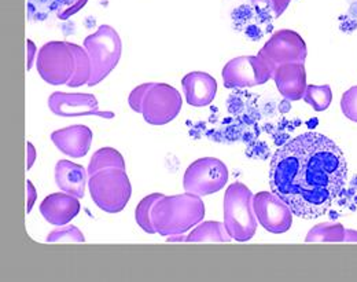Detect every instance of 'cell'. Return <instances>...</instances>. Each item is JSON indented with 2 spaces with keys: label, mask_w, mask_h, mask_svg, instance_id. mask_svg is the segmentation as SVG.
I'll list each match as a JSON object with an SVG mask.
<instances>
[{
  "label": "cell",
  "mask_w": 357,
  "mask_h": 282,
  "mask_svg": "<svg viewBox=\"0 0 357 282\" xmlns=\"http://www.w3.org/2000/svg\"><path fill=\"white\" fill-rule=\"evenodd\" d=\"M50 110L61 117H77V116H99L102 119H113V112L99 110L98 99L92 94H68L54 93L48 98Z\"/></svg>",
  "instance_id": "cell-12"
},
{
  "label": "cell",
  "mask_w": 357,
  "mask_h": 282,
  "mask_svg": "<svg viewBox=\"0 0 357 282\" xmlns=\"http://www.w3.org/2000/svg\"><path fill=\"white\" fill-rule=\"evenodd\" d=\"M305 242H357V232L345 229L338 222H324L313 226Z\"/></svg>",
  "instance_id": "cell-18"
},
{
  "label": "cell",
  "mask_w": 357,
  "mask_h": 282,
  "mask_svg": "<svg viewBox=\"0 0 357 282\" xmlns=\"http://www.w3.org/2000/svg\"><path fill=\"white\" fill-rule=\"evenodd\" d=\"M303 99L311 105L313 110L316 112H324L328 109L333 101V91L328 84L324 86H316V84H310L307 86L305 94Z\"/></svg>",
  "instance_id": "cell-23"
},
{
  "label": "cell",
  "mask_w": 357,
  "mask_h": 282,
  "mask_svg": "<svg viewBox=\"0 0 357 282\" xmlns=\"http://www.w3.org/2000/svg\"><path fill=\"white\" fill-rule=\"evenodd\" d=\"M273 82L278 91L287 101H300L307 90L305 64H286L273 72Z\"/></svg>",
  "instance_id": "cell-15"
},
{
  "label": "cell",
  "mask_w": 357,
  "mask_h": 282,
  "mask_svg": "<svg viewBox=\"0 0 357 282\" xmlns=\"http://www.w3.org/2000/svg\"><path fill=\"white\" fill-rule=\"evenodd\" d=\"M181 87L187 103L194 107L211 105L218 94V82L205 72L187 73L181 79Z\"/></svg>",
  "instance_id": "cell-16"
},
{
  "label": "cell",
  "mask_w": 357,
  "mask_h": 282,
  "mask_svg": "<svg viewBox=\"0 0 357 282\" xmlns=\"http://www.w3.org/2000/svg\"><path fill=\"white\" fill-rule=\"evenodd\" d=\"M231 239L232 238L228 235L224 223L220 222L199 223L185 237L187 242H229Z\"/></svg>",
  "instance_id": "cell-20"
},
{
  "label": "cell",
  "mask_w": 357,
  "mask_h": 282,
  "mask_svg": "<svg viewBox=\"0 0 357 282\" xmlns=\"http://www.w3.org/2000/svg\"><path fill=\"white\" fill-rule=\"evenodd\" d=\"M291 0H252L253 6L261 11H267L273 18L280 17L289 7Z\"/></svg>",
  "instance_id": "cell-26"
},
{
  "label": "cell",
  "mask_w": 357,
  "mask_h": 282,
  "mask_svg": "<svg viewBox=\"0 0 357 282\" xmlns=\"http://www.w3.org/2000/svg\"><path fill=\"white\" fill-rule=\"evenodd\" d=\"M87 3L89 0H58V17L68 20L86 7Z\"/></svg>",
  "instance_id": "cell-27"
},
{
  "label": "cell",
  "mask_w": 357,
  "mask_h": 282,
  "mask_svg": "<svg viewBox=\"0 0 357 282\" xmlns=\"http://www.w3.org/2000/svg\"><path fill=\"white\" fill-rule=\"evenodd\" d=\"M273 72L275 69L260 54L236 57L228 61L223 68L224 87L234 90L261 86L273 77Z\"/></svg>",
  "instance_id": "cell-8"
},
{
  "label": "cell",
  "mask_w": 357,
  "mask_h": 282,
  "mask_svg": "<svg viewBox=\"0 0 357 282\" xmlns=\"http://www.w3.org/2000/svg\"><path fill=\"white\" fill-rule=\"evenodd\" d=\"M253 193L246 185L235 182L225 190L224 226L232 239L246 242L257 230V216L253 205Z\"/></svg>",
  "instance_id": "cell-3"
},
{
  "label": "cell",
  "mask_w": 357,
  "mask_h": 282,
  "mask_svg": "<svg viewBox=\"0 0 357 282\" xmlns=\"http://www.w3.org/2000/svg\"><path fill=\"white\" fill-rule=\"evenodd\" d=\"M91 61L89 86L93 87L103 82L119 65L123 43L119 32L110 25H100L95 34L84 39V46Z\"/></svg>",
  "instance_id": "cell-4"
},
{
  "label": "cell",
  "mask_w": 357,
  "mask_h": 282,
  "mask_svg": "<svg viewBox=\"0 0 357 282\" xmlns=\"http://www.w3.org/2000/svg\"><path fill=\"white\" fill-rule=\"evenodd\" d=\"M259 223L272 235H283L291 229L293 212L275 193L260 191L253 198Z\"/></svg>",
  "instance_id": "cell-11"
},
{
  "label": "cell",
  "mask_w": 357,
  "mask_h": 282,
  "mask_svg": "<svg viewBox=\"0 0 357 282\" xmlns=\"http://www.w3.org/2000/svg\"><path fill=\"white\" fill-rule=\"evenodd\" d=\"M89 188L92 201L107 214L121 212L132 194L126 170L119 168L105 170L89 177Z\"/></svg>",
  "instance_id": "cell-5"
},
{
  "label": "cell",
  "mask_w": 357,
  "mask_h": 282,
  "mask_svg": "<svg viewBox=\"0 0 357 282\" xmlns=\"http://www.w3.org/2000/svg\"><path fill=\"white\" fill-rule=\"evenodd\" d=\"M348 163L330 138L307 133L284 143L269 164V186L293 215L323 216L345 186Z\"/></svg>",
  "instance_id": "cell-1"
},
{
  "label": "cell",
  "mask_w": 357,
  "mask_h": 282,
  "mask_svg": "<svg viewBox=\"0 0 357 282\" xmlns=\"http://www.w3.org/2000/svg\"><path fill=\"white\" fill-rule=\"evenodd\" d=\"M181 105V95L174 86L153 83L143 99L142 114L151 126H165L178 117Z\"/></svg>",
  "instance_id": "cell-9"
},
{
  "label": "cell",
  "mask_w": 357,
  "mask_h": 282,
  "mask_svg": "<svg viewBox=\"0 0 357 282\" xmlns=\"http://www.w3.org/2000/svg\"><path fill=\"white\" fill-rule=\"evenodd\" d=\"M47 242L82 244V242H86V238H84L83 233L79 230V228H76L73 225H65V226H59V229H55L47 235Z\"/></svg>",
  "instance_id": "cell-24"
},
{
  "label": "cell",
  "mask_w": 357,
  "mask_h": 282,
  "mask_svg": "<svg viewBox=\"0 0 357 282\" xmlns=\"http://www.w3.org/2000/svg\"><path fill=\"white\" fill-rule=\"evenodd\" d=\"M89 171L83 165L69 160H59L55 165V182L61 191L83 198L86 194Z\"/></svg>",
  "instance_id": "cell-17"
},
{
  "label": "cell",
  "mask_w": 357,
  "mask_h": 282,
  "mask_svg": "<svg viewBox=\"0 0 357 282\" xmlns=\"http://www.w3.org/2000/svg\"><path fill=\"white\" fill-rule=\"evenodd\" d=\"M93 134L87 126H70L51 134V141L63 154L72 158L84 157L91 149Z\"/></svg>",
  "instance_id": "cell-14"
},
{
  "label": "cell",
  "mask_w": 357,
  "mask_h": 282,
  "mask_svg": "<svg viewBox=\"0 0 357 282\" xmlns=\"http://www.w3.org/2000/svg\"><path fill=\"white\" fill-rule=\"evenodd\" d=\"M228 182V168L222 160L204 157L195 160L184 172L183 188L195 195H209L220 191Z\"/></svg>",
  "instance_id": "cell-7"
},
{
  "label": "cell",
  "mask_w": 357,
  "mask_h": 282,
  "mask_svg": "<svg viewBox=\"0 0 357 282\" xmlns=\"http://www.w3.org/2000/svg\"><path fill=\"white\" fill-rule=\"evenodd\" d=\"M38 58V47L32 40H26V69L31 70L35 59Z\"/></svg>",
  "instance_id": "cell-30"
},
{
  "label": "cell",
  "mask_w": 357,
  "mask_h": 282,
  "mask_svg": "<svg viewBox=\"0 0 357 282\" xmlns=\"http://www.w3.org/2000/svg\"><path fill=\"white\" fill-rule=\"evenodd\" d=\"M38 198V191L31 181H26V212L31 214Z\"/></svg>",
  "instance_id": "cell-29"
},
{
  "label": "cell",
  "mask_w": 357,
  "mask_h": 282,
  "mask_svg": "<svg viewBox=\"0 0 357 282\" xmlns=\"http://www.w3.org/2000/svg\"><path fill=\"white\" fill-rule=\"evenodd\" d=\"M36 157H38V153H36V149L33 146L32 142H26V170L29 171L35 161H36Z\"/></svg>",
  "instance_id": "cell-31"
},
{
  "label": "cell",
  "mask_w": 357,
  "mask_h": 282,
  "mask_svg": "<svg viewBox=\"0 0 357 282\" xmlns=\"http://www.w3.org/2000/svg\"><path fill=\"white\" fill-rule=\"evenodd\" d=\"M153 83H144L137 86L136 89L132 90V93L128 96V103L131 106V109L136 113H142V105H143V99L146 96V93L149 91V89L151 87Z\"/></svg>",
  "instance_id": "cell-28"
},
{
  "label": "cell",
  "mask_w": 357,
  "mask_h": 282,
  "mask_svg": "<svg viewBox=\"0 0 357 282\" xmlns=\"http://www.w3.org/2000/svg\"><path fill=\"white\" fill-rule=\"evenodd\" d=\"M70 48L76 58V70L72 80L68 83V86L75 89V87L89 84V77H91V61L86 48L75 43H70Z\"/></svg>",
  "instance_id": "cell-21"
},
{
  "label": "cell",
  "mask_w": 357,
  "mask_h": 282,
  "mask_svg": "<svg viewBox=\"0 0 357 282\" xmlns=\"http://www.w3.org/2000/svg\"><path fill=\"white\" fill-rule=\"evenodd\" d=\"M259 54L276 69L286 64H305L308 50L305 40L297 32L280 29L268 39Z\"/></svg>",
  "instance_id": "cell-10"
},
{
  "label": "cell",
  "mask_w": 357,
  "mask_h": 282,
  "mask_svg": "<svg viewBox=\"0 0 357 282\" xmlns=\"http://www.w3.org/2000/svg\"><path fill=\"white\" fill-rule=\"evenodd\" d=\"M164 194L161 193H153V194H149L147 197H144L136 207V211H135V219H136V223L139 225V228L146 232L147 235H155V229H154V225H153V221H151V212H153V208L155 205V202L162 197Z\"/></svg>",
  "instance_id": "cell-22"
},
{
  "label": "cell",
  "mask_w": 357,
  "mask_h": 282,
  "mask_svg": "<svg viewBox=\"0 0 357 282\" xmlns=\"http://www.w3.org/2000/svg\"><path fill=\"white\" fill-rule=\"evenodd\" d=\"M36 68L40 77L51 86L68 84L76 70V58L68 42H48L39 50Z\"/></svg>",
  "instance_id": "cell-6"
},
{
  "label": "cell",
  "mask_w": 357,
  "mask_h": 282,
  "mask_svg": "<svg viewBox=\"0 0 357 282\" xmlns=\"http://www.w3.org/2000/svg\"><path fill=\"white\" fill-rule=\"evenodd\" d=\"M110 168L126 170L124 157L114 147H102L92 154L87 171H89V177H92L100 171L110 170Z\"/></svg>",
  "instance_id": "cell-19"
},
{
  "label": "cell",
  "mask_w": 357,
  "mask_h": 282,
  "mask_svg": "<svg viewBox=\"0 0 357 282\" xmlns=\"http://www.w3.org/2000/svg\"><path fill=\"white\" fill-rule=\"evenodd\" d=\"M205 218V204L199 195L184 193L162 195L154 205L151 221L155 233L172 237L187 233Z\"/></svg>",
  "instance_id": "cell-2"
},
{
  "label": "cell",
  "mask_w": 357,
  "mask_h": 282,
  "mask_svg": "<svg viewBox=\"0 0 357 282\" xmlns=\"http://www.w3.org/2000/svg\"><path fill=\"white\" fill-rule=\"evenodd\" d=\"M341 110L347 119L357 123V86L347 90L342 94Z\"/></svg>",
  "instance_id": "cell-25"
},
{
  "label": "cell",
  "mask_w": 357,
  "mask_h": 282,
  "mask_svg": "<svg viewBox=\"0 0 357 282\" xmlns=\"http://www.w3.org/2000/svg\"><path fill=\"white\" fill-rule=\"evenodd\" d=\"M80 212L77 197L65 191L47 195L40 204V214L50 225L65 226Z\"/></svg>",
  "instance_id": "cell-13"
}]
</instances>
